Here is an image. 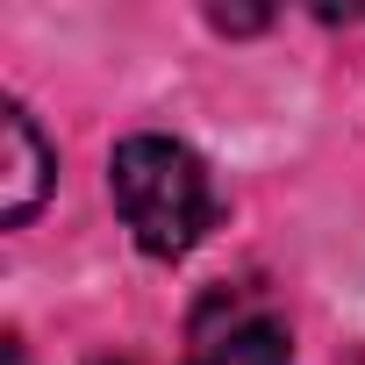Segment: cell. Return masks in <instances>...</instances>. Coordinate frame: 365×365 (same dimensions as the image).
Here are the masks:
<instances>
[{"instance_id":"cell-1","label":"cell","mask_w":365,"mask_h":365,"mask_svg":"<svg viewBox=\"0 0 365 365\" xmlns=\"http://www.w3.org/2000/svg\"><path fill=\"white\" fill-rule=\"evenodd\" d=\"M108 194H115L129 237L150 258H187L208 237V222H215L208 165L187 143H172V136H129V143H115Z\"/></svg>"},{"instance_id":"cell-2","label":"cell","mask_w":365,"mask_h":365,"mask_svg":"<svg viewBox=\"0 0 365 365\" xmlns=\"http://www.w3.org/2000/svg\"><path fill=\"white\" fill-rule=\"evenodd\" d=\"M187 365H294V336L265 294L222 287L187 322Z\"/></svg>"},{"instance_id":"cell-3","label":"cell","mask_w":365,"mask_h":365,"mask_svg":"<svg viewBox=\"0 0 365 365\" xmlns=\"http://www.w3.org/2000/svg\"><path fill=\"white\" fill-rule=\"evenodd\" d=\"M43 187H51V150H43L29 108L8 101V108H0V222L22 230V222L36 215Z\"/></svg>"},{"instance_id":"cell-4","label":"cell","mask_w":365,"mask_h":365,"mask_svg":"<svg viewBox=\"0 0 365 365\" xmlns=\"http://www.w3.org/2000/svg\"><path fill=\"white\" fill-rule=\"evenodd\" d=\"M8 365H29V351H22V344H15V336H8Z\"/></svg>"}]
</instances>
